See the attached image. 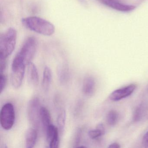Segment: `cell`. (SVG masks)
Instances as JSON below:
<instances>
[{
    "instance_id": "8fae6325",
    "label": "cell",
    "mask_w": 148,
    "mask_h": 148,
    "mask_svg": "<svg viewBox=\"0 0 148 148\" xmlns=\"http://www.w3.org/2000/svg\"><path fill=\"white\" fill-rule=\"evenodd\" d=\"M27 78L29 83L33 86H37L38 84L39 75L36 66L32 62L27 65Z\"/></svg>"
},
{
    "instance_id": "ffe728a7",
    "label": "cell",
    "mask_w": 148,
    "mask_h": 148,
    "mask_svg": "<svg viewBox=\"0 0 148 148\" xmlns=\"http://www.w3.org/2000/svg\"><path fill=\"white\" fill-rule=\"evenodd\" d=\"M82 136V130L81 128H78L75 132L73 140V145L74 148H78L81 142Z\"/></svg>"
},
{
    "instance_id": "2e32d148",
    "label": "cell",
    "mask_w": 148,
    "mask_h": 148,
    "mask_svg": "<svg viewBox=\"0 0 148 148\" xmlns=\"http://www.w3.org/2000/svg\"><path fill=\"white\" fill-rule=\"evenodd\" d=\"M105 130L103 125L99 124L96 129L90 130L88 132V136L92 139H98L105 134Z\"/></svg>"
},
{
    "instance_id": "ba28073f",
    "label": "cell",
    "mask_w": 148,
    "mask_h": 148,
    "mask_svg": "<svg viewBox=\"0 0 148 148\" xmlns=\"http://www.w3.org/2000/svg\"><path fill=\"white\" fill-rule=\"evenodd\" d=\"M136 88L135 84H131L112 92L109 96L110 100L117 101L130 96Z\"/></svg>"
},
{
    "instance_id": "9a60e30c",
    "label": "cell",
    "mask_w": 148,
    "mask_h": 148,
    "mask_svg": "<svg viewBox=\"0 0 148 148\" xmlns=\"http://www.w3.org/2000/svg\"><path fill=\"white\" fill-rule=\"evenodd\" d=\"M52 80V72L50 67L46 66L43 72V79H42V86L45 91L48 90Z\"/></svg>"
},
{
    "instance_id": "44dd1931",
    "label": "cell",
    "mask_w": 148,
    "mask_h": 148,
    "mask_svg": "<svg viewBox=\"0 0 148 148\" xmlns=\"http://www.w3.org/2000/svg\"><path fill=\"white\" fill-rule=\"evenodd\" d=\"M7 78L5 73H0V90L1 93H2L6 86Z\"/></svg>"
},
{
    "instance_id": "7c38bea8",
    "label": "cell",
    "mask_w": 148,
    "mask_h": 148,
    "mask_svg": "<svg viewBox=\"0 0 148 148\" xmlns=\"http://www.w3.org/2000/svg\"><path fill=\"white\" fill-rule=\"evenodd\" d=\"M38 137V130L33 127L29 128L26 132L25 135L26 148H33L37 143Z\"/></svg>"
},
{
    "instance_id": "3957f363",
    "label": "cell",
    "mask_w": 148,
    "mask_h": 148,
    "mask_svg": "<svg viewBox=\"0 0 148 148\" xmlns=\"http://www.w3.org/2000/svg\"><path fill=\"white\" fill-rule=\"evenodd\" d=\"M17 31L10 27L0 35V58L7 59L15 49Z\"/></svg>"
},
{
    "instance_id": "7402d4cb",
    "label": "cell",
    "mask_w": 148,
    "mask_h": 148,
    "mask_svg": "<svg viewBox=\"0 0 148 148\" xmlns=\"http://www.w3.org/2000/svg\"><path fill=\"white\" fill-rule=\"evenodd\" d=\"M7 66V59L0 58V72L1 73H4Z\"/></svg>"
},
{
    "instance_id": "5b68a950",
    "label": "cell",
    "mask_w": 148,
    "mask_h": 148,
    "mask_svg": "<svg viewBox=\"0 0 148 148\" xmlns=\"http://www.w3.org/2000/svg\"><path fill=\"white\" fill-rule=\"evenodd\" d=\"M15 114L14 106L12 103L5 104L0 112V123L6 130H11L14 123Z\"/></svg>"
},
{
    "instance_id": "484cf974",
    "label": "cell",
    "mask_w": 148,
    "mask_h": 148,
    "mask_svg": "<svg viewBox=\"0 0 148 148\" xmlns=\"http://www.w3.org/2000/svg\"></svg>"
},
{
    "instance_id": "5bb4252c",
    "label": "cell",
    "mask_w": 148,
    "mask_h": 148,
    "mask_svg": "<svg viewBox=\"0 0 148 148\" xmlns=\"http://www.w3.org/2000/svg\"><path fill=\"white\" fill-rule=\"evenodd\" d=\"M40 120L45 132L52 123L50 112L44 106H41L40 109Z\"/></svg>"
},
{
    "instance_id": "4fadbf2b",
    "label": "cell",
    "mask_w": 148,
    "mask_h": 148,
    "mask_svg": "<svg viewBox=\"0 0 148 148\" xmlns=\"http://www.w3.org/2000/svg\"><path fill=\"white\" fill-rule=\"evenodd\" d=\"M57 74L60 82L65 84L69 79V69L68 65L66 64H62L57 68Z\"/></svg>"
},
{
    "instance_id": "8992f818",
    "label": "cell",
    "mask_w": 148,
    "mask_h": 148,
    "mask_svg": "<svg viewBox=\"0 0 148 148\" xmlns=\"http://www.w3.org/2000/svg\"><path fill=\"white\" fill-rule=\"evenodd\" d=\"M45 133L46 141L51 148H58L59 144V132L58 128L52 124L47 128Z\"/></svg>"
},
{
    "instance_id": "6da1fadb",
    "label": "cell",
    "mask_w": 148,
    "mask_h": 148,
    "mask_svg": "<svg viewBox=\"0 0 148 148\" xmlns=\"http://www.w3.org/2000/svg\"><path fill=\"white\" fill-rule=\"evenodd\" d=\"M38 47V41L34 37H28L15 55L12 67L27 65L34 58Z\"/></svg>"
},
{
    "instance_id": "603a6c76",
    "label": "cell",
    "mask_w": 148,
    "mask_h": 148,
    "mask_svg": "<svg viewBox=\"0 0 148 148\" xmlns=\"http://www.w3.org/2000/svg\"><path fill=\"white\" fill-rule=\"evenodd\" d=\"M142 144L145 148H148V131L145 133L143 137Z\"/></svg>"
},
{
    "instance_id": "d4e9b609",
    "label": "cell",
    "mask_w": 148,
    "mask_h": 148,
    "mask_svg": "<svg viewBox=\"0 0 148 148\" xmlns=\"http://www.w3.org/2000/svg\"><path fill=\"white\" fill-rule=\"evenodd\" d=\"M81 2H83L84 3V0H79Z\"/></svg>"
},
{
    "instance_id": "e0dca14e",
    "label": "cell",
    "mask_w": 148,
    "mask_h": 148,
    "mask_svg": "<svg viewBox=\"0 0 148 148\" xmlns=\"http://www.w3.org/2000/svg\"><path fill=\"white\" fill-rule=\"evenodd\" d=\"M66 118V113L65 111L64 110H62L60 112L57 118L58 129L60 136H62L64 130Z\"/></svg>"
},
{
    "instance_id": "9c48e42d",
    "label": "cell",
    "mask_w": 148,
    "mask_h": 148,
    "mask_svg": "<svg viewBox=\"0 0 148 148\" xmlns=\"http://www.w3.org/2000/svg\"><path fill=\"white\" fill-rule=\"evenodd\" d=\"M100 2L112 9L122 12H129L134 10L136 7L131 5H125L117 0H99Z\"/></svg>"
},
{
    "instance_id": "ac0fdd59",
    "label": "cell",
    "mask_w": 148,
    "mask_h": 148,
    "mask_svg": "<svg viewBox=\"0 0 148 148\" xmlns=\"http://www.w3.org/2000/svg\"><path fill=\"white\" fill-rule=\"evenodd\" d=\"M146 110L147 109L145 105L142 104L138 106L133 113V121L135 122L140 121L146 114Z\"/></svg>"
},
{
    "instance_id": "277c9868",
    "label": "cell",
    "mask_w": 148,
    "mask_h": 148,
    "mask_svg": "<svg viewBox=\"0 0 148 148\" xmlns=\"http://www.w3.org/2000/svg\"><path fill=\"white\" fill-rule=\"evenodd\" d=\"M40 101L37 97L32 98L27 106V116L29 123L32 127L38 130L41 123Z\"/></svg>"
},
{
    "instance_id": "30bf717a",
    "label": "cell",
    "mask_w": 148,
    "mask_h": 148,
    "mask_svg": "<svg viewBox=\"0 0 148 148\" xmlns=\"http://www.w3.org/2000/svg\"><path fill=\"white\" fill-rule=\"evenodd\" d=\"M96 89V82L93 77H86L84 79L82 86V92L87 97L92 96Z\"/></svg>"
},
{
    "instance_id": "cb8c5ba5",
    "label": "cell",
    "mask_w": 148,
    "mask_h": 148,
    "mask_svg": "<svg viewBox=\"0 0 148 148\" xmlns=\"http://www.w3.org/2000/svg\"><path fill=\"white\" fill-rule=\"evenodd\" d=\"M108 148H120V145L119 144L117 143H112L109 145Z\"/></svg>"
},
{
    "instance_id": "d6986e66",
    "label": "cell",
    "mask_w": 148,
    "mask_h": 148,
    "mask_svg": "<svg viewBox=\"0 0 148 148\" xmlns=\"http://www.w3.org/2000/svg\"><path fill=\"white\" fill-rule=\"evenodd\" d=\"M119 119V114L115 110H111L108 112L106 116V120L108 124L111 126L115 125Z\"/></svg>"
},
{
    "instance_id": "7a4b0ae2",
    "label": "cell",
    "mask_w": 148,
    "mask_h": 148,
    "mask_svg": "<svg viewBox=\"0 0 148 148\" xmlns=\"http://www.w3.org/2000/svg\"><path fill=\"white\" fill-rule=\"evenodd\" d=\"M21 22L28 30L45 36H51L55 32L54 26L42 18L36 16L28 17L22 19Z\"/></svg>"
},
{
    "instance_id": "52a82bcc",
    "label": "cell",
    "mask_w": 148,
    "mask_h": 148,
    "mask_svg": "<svg viewBox=\"0 0 148 148\" xmlns=\"http://www.w3.org/2000/svg\"><path fill=\"white\" fill-rule=\"evenodd\" d=\"M26 66L25 65L12 67L11 81L14 87L18 89L22 85Z\"/></svg>"
}]
</instances>
